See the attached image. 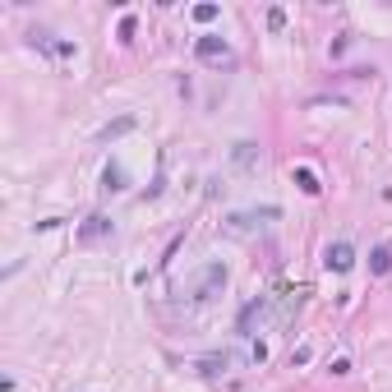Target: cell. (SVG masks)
<instances>
[{"label": "cell", "instance_id": "cell-3", "mask_svg": "<svg viewBox=\"0 0 392 392\" xmlns=\"http://www.w3.org/2000/svg\"><path fill=\"white\" fill-rule=\"evenodd\" d=\"M323 263H328L332 272H351L355 268V245L351 240H332L328 250H323Z\"/></svg>", "mask_w": 392, "mask_h": 392}, {"label": "cell", "instance_id": "cell-5", "mask_svg": "<svg viewBox=\"0 0 392 392\" xmlns=\"http://www.w3.org/2000/svg\"><path fill=\"white\" fill-rule=\"evenodd\" d=\"M217 286H227V263H208V272H203V281H199V291H194V300H208Z\"/></svg>", "mask_w": 392, "mask_h": 392}, {"label": "cell", "instance_id": "cell-2", "mask_svg": "<svg viewBox=\"0 0 392 392\" xmlns=\"http://www.w3.org/2000/svg\"><path fill=\"white\" fill-rule=\"evenodd\" d=\"M194 56H199V60H231V47H227V38H222V33H203L199 42H194Z\"/></svg>", "mask_w": 392, "mask_h": 392}, {"label": "cell", "instance_id": "cell-14", "mask_svg": "<svg viewBox=\"0 0 392 392\" xmlns=\"http://www.w3.org/2000/svg\"><path fill=\"white\" fill-rule=\"evenodd\" d=\"M328 369H332V374H337V379H342V374H351V360H346V355H337V360H332Z\"/></svg>", "mask_w": 392, "mask_h": 392}, {"label": "cell", "instance_id": "cell-1", "mask_svg": "<svg viewBox=\"0 0 392 392\" xmlns=\"http://www.w3.org/2000/svg\"><path fill=\"white\" fill-rule=\"evenodd\" d=\"M272 300V314H277V328H286V323H295V314H300L304 304V286H281L277 295H268Z\"/></svg>", "mask_w": 392, "mask_h": 392}, {"label": "cell", "instance_id": "cell-12", "mask_svg": "<svg viewBox=\"0 0 392 392\" xmlns=\"http://www.w3.org/2000/svg\"><path fill=\"white\" fill-rule=\"evenodd\" d=\"M227 365H231V355H203V360H199V369H203V374H222Z\"/></svg>", "mask_w": 392, "mask_h": 392}, {"label": "cell", "instance_id": "cell-7", "mask_svg": "<svg viewBox=\"0 0 392 392\" xmlns=\"http://www.w3.org/2000/svg\"><path fill=\"white\" fill-rule=\"evenodd\" d=\"M231 162L240 166V171H254V166H259V143L240 139V143H236V148H231Z\"/></svg>", "mask_w": 392, "mask_h": 392}, {"label": "cell", "instance_id": "cell-6", "mask_svg": "<svg viewBox=\"0 0 392 392\" xmlns=\"http://www.w3.org/2000/svg\"><path fill=\"white\" fill-rule=\"evenodd\" d=\"M101 236H111V217H101V213H92L83 227H79V240L83 245H92V240H101Z\"/></svg>", "mask_w": 392, "mask_h": 392}, {"label": "cell", "instance_id": "cell-4", "mask_svg": "<svg viewBox=\"0 0 392 392\" xmlns=\"http://www.w3.org/2000/svg\"><path fill=\"white\" fill-rule=\"evenodd\" d=\"M277 217V208H263V213H236V217H227V231L231 236H250L254 227H263V222H272Z\"/></svg>", "mask_w": 392, "mask_h": 392}, {"label": "cell", "instance_id": "cell-11", "mask_svg": "<svg viewBox=\"0 0 392 392\" xmlns=\"http://www.w3.org/2000/svg\"><path fill=\"white\" fill-rule=\"evenodd\" d=\"M295 185H300L304 194H318V176L309 171V166H295Z\"/></svg>", "mask_w": 392, "mask_h": 392}, {"label": "cell", "instance_id": "cell-9", "mask_svg": "<svg viewBox=\"0 0 392 392\" xmlns=\"http://www.w3.org/2000/svg\"><path fill=\"white\" fill-rule=\"evenodd\" d=\"M129 129H134V115H120V120H111V125L101 129L97 139H101V143H111V139H120V134H129Z\"/></svg>", "mask_w": 392, "mask_h": 392}, {"label": "cell", "instance_id": "cell-10", "mask_svg": "<svg viewBox=\"0 0 392 392\" xmlns=\"http://www.w3.org/2000/svg\"><path fill=\"white\" fill-rule=\"evenodd\" d=\"M388 268H392V250H388V245H379V250L369 254V272H374V277H383Z\"/></svg>", "mask_w": 392, "mask_h": 392}, {"label": "cell", "instance_id": "cell-8", "mask_svg": "<svg viewBox=\"0 0 392 392\" xmlns=\"http://www.w3.org/2000/svg\"><path fill=\"white\" fill-rule=\"evenodd\" d=\"M125 190V171H120V166H106V171H101V194H120Z\"/></svg>", "mask_w": 392, "mask_h": 392}, {"label": "cell", "instance_id": "cell-13", "mask_svg": "<svg viewBox=\"0 0 392 392\" xmlns=\"http://www.w3.org/2000/svg\"><path fill=\"white\" fill-rule=\"evenodd\" d=\"M217 14H222V10H217L213 0H208V5H194V19H199V24H213Z\"/></svg>", "mask_w": 392, "mask_h": 392}]
</instances>
